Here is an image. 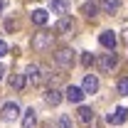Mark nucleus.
Masks as SVG:
<instances>
[{
    "label": "nucleus",
    "mask_w": 128,
    "mask_h": 128,
    "mask_svg": "<svg viewBox=\"0 0 128 128\" xmlns=\"http://www.w3.org/2000/svg\"><path fill=\"white\" fill-rule=\"evenodd\" d=\"M52 42H54V34H52V32H37V34H32V49H34V52L49 49Z\"/></svg>",
    "instance_id": "1"
},
{
    "label": "nucleus",
    "mask_w": 128,
    "mask_h": 128,
    "mask_svg": "<svg viewBox=\"0 0 128 128\" xmlns=\"http://www.w3.org/2000/svg\"><path fill=\"white\" fill-rule=\"evenodd\" d=\"M74 49H69V47H62L57 54H54V62H57V66H62V69H72L74 66Z\"/></svg>",
    "instance_id": "2"
},
{
    "label": "nucleus",
    "mask_w": 128,
    "mask_h": 128,
    "mask_svg": "<svg viewBox=\"0 0 128 128\" xmlns=\"http://www.w3.org/2000/svg\"><path fill=\"white\" fill-rule=\"evenodd\" d=\"M0 118L5 121V123H12L20 118V106H17L15 101H8L5 106H2V111H0Z\"/></svg>",
    "instance_id": "3"
},
{
    "label": "nucleus",
    "mask_w": 128,
    "mask_h": 128,
    "mask_svg": "<svg viewBox=\"0 0 128 128\" xmlns=\"http://www.w3.org/2000/svg\"><path fill=\"white\" fill-rule=\"evenodd\" d=\"M116 64H118V57H116L113 52H106V54H101V57L96 59V66H98L101 72H111Z\"/></svg>",
    "instance_id": "4"
},
{
    "label": "nucleus",
    "mask_w": 128,
    "mask_h": 128,
    "mask_svg": "<svg viewBox=\"0 0 128 128\" xmlns=\"http://www.w3.org/2000/svg\"><path fill=\"white\" fill-rule=\"evenodd\" d=\"M84 89H79V86H66V91H64V98L69 101V104H81L84 101Z\"/></svg>",
    "instance_id": "5"
},
{
    "label": "nucleus",
    "mask_w": 128,
    "mask_h": 128,
    "mask_svg": "<svg viewBox=\"0 0 128 128\" xmlns=\"http://www.w3.org/2000/svg\"><path fill=\"white\" fill-rule=\"evenodd\" d=\"M98 42H101V47H106L108 52H113V49H116V32L113 30H104L98 34Z\"/></svg>",
    "instance_id": "6"
},
{
    "label": "nucleus",
    "mask_w": 128,
    "mask_h": 128,
    "mask_svg": "<svg viewBox=\"0 0 128 128\" xmlns=\"http://www.w3.org/2000/svg\"><path fill=\"white\" fill-rule=\"evenodd\" d=\"M126 118H128V111L123 108V106H118L113 113H108V126H121V123H126Z\"/></svg>",
    "instance_id": "7"
},
{
    "label": "nucleus",
    "mask_w": 128,
    "mask_h": 128,
    "mask_svg": "<svg viewBox=\"0 0 128 128\" xmlns=\"http://www.w3.org/2000/svg\"><path fill=\"white\" fill-rule=\"evenodd\" d=\"M49 10H52V15L64 17L69 12V0H52V2H49Z\"/></svg>",
    "instance_id": "8"
},
{
    "label": "nucleus",
    "mask_w": 128,
    "mask_h": 128,
    "mask_svg": "<svg viewBox=\"0 0 128 128\" xmlns=\"http://www.w3.org/2000/svg\"><path fill=\"white\" fill-rule=\"evenodd\" d=\"M81 89H84V94H96V91H98V79H96V74H86Z\"/></svg>",
    "instance_id": "9"
},
{
    "label": "nucleus",
    "mask_w": 128,
    "mask_h": 128,
    "mask_svg": "<svg viewBox=\"0 0 128 128\" xmlns=\"http://www.w3.org/2000/svg\"><path fill=\"white\" fill-rule=\"evenodd\" d=\"M25 76H27L32 84H40V81H42V69H40V64H27Z\"/></svg>",
    "instance_id": "10"
},
{
    "label": "nucleus",
    "mask_w": 128,
    "mask_h": 128,
    "mask_svg": "<svg viewBox=\"0 0 128 128\" xmlns=\"http://www.w3.org/2000/svg\"><path fill=\"white\" fill-rule=\"evenodd\" d=\"M44 101H47V106H59V104H62V91L47 89V91H44Z\"/></svg>",
    "instance_id": "11"
},
{
    "label": "nucleus",
    "mask_w": 128,
    "mask_h": 128,
    "mask_svg": "<svg viewBox=\"0 0 128 128\" xmlns=\"http://www.w3.org/2000/svg\"><path fill=\"white\" fill-rule=\"evenodd\" d=\"M57 32H69V30H74V20L69 15H64V17H59V22H57V27H54Z\"/></svg>",
    "instance_id": "12"
},
{
    "label": "nucleus",
    "mask_w": 128,
    "mask_h": 128,
    "mask_svg": "<svg viewBox=\"0 0 128 128\" xmlns=\"http://www.w3.org/2000/svg\"><path fill=\"white\" fill-rule=\"evenodd\" d=\"M25 74H12V79H10V89H15V91H22L25 89Z\"/></svg>",
    "instance_id": "13"
},
{
    "label": "nucleus",
    "mask_w": 128,
    "mask_h": 128,
    "mask_svg": "<svg viewBox=\"0 0 128 128\" xmlns=\"http://www.w3.org/2000/svg\"><path fill=\"white\" fill-rule=\"evenodd\" d=\"M79 121L81 123H91L94 121V111L89 106H79Z\"/></svg>",
    "instance_id": "14"
},
{
    "label": "nucleus",
    "mask_w": 128,
    "mask_h": 128,
    "mask_svg": "<svg viewBox=\"0 0 128 128\" xmlns=\"http://www.w3.org/2000/svg\"><path fill=\"white\" fill-rule=\"evenodd\" d=\"M34 121H37V118H34V108H27V111L22 113V128H32Z\"/></svg>",
    "instance_id": "15"
},
{
    "label": "nucleus",
    "mask_w": 128,
    "mask_h": 128,
    "mask_svg": "<svg viewBox=\"0 0 128 128\" xmlns=\"http://www.w3.org/2000/svg\"><path fill=\"white\" fill-rule=\"evenodd\" d=\"M101 8H104L108 15H113V12H118V8H121V0H104V2H101Z\"/></svg>",
    "instance_id": "16"
},
{
    "label": "nucleus",
    "mask_w": 128,
    "mask_h": 128,
    "mask_svg": "<svg viewBox=\"0 0 128 128\" xmlns=\"http://www.w3.org/2000/svg\"><path fill=\"white\" fill-rule=\"evenodd\" d=\"M32 22L34 25H44L47 22V10H32Z\"/></svg>",
    "instance_id": "17"
},
{
    "label": "nucleus",
    "mask_w": 128,
    "mask_h": 128,
    "mask_svg": "<svg viewBox=\"0 0 128 128\" xmlns=\"http://www.w3.org/2000/svg\"><path fill=\"white\" fill-rule=\"evenodd\" d=\"M57 128H74V121H72V116L62 113V116L57 118Z\"/></svg>",
    "instance_id": "18"
},
{
    "label": "nucleus",
    "mask_w": 128,
    "mask_h": 128,
    "mask_svg": "<svg viewBox=\"0 0 128 128\" xmlns=\"http://www.w3.org/2000/svg\"><path fill=\"white\" fill-rule=\"evenodd\" d=\"M81 12L91 20V17H96V5L94 2H84V5H81Z\"/></svg>",
    "instance_id": "19"
},
{
    "label": "nucleus",
    "mask_w": 128,
    "mask_h": 128,
    "mask_svg": "<svg viewBox=\"0 0 128 128\" xmlns=\"http://www.w3.org/2000/svg\"><path fill=\"white\" fill-rule=\"evenodd\" d=\"M81 64L84 66H91V64H96V57L91 52H81Z\"/></svg>",
    "instance_id": "20"
},
{
    "label": "nucleus",
    "mask_w": 128,
    "mask_h": 128,
    "mask_svg": "<svg viewBox=\"0 0 128 128\" xmlns=\"http://www.w3.org/2000/svg\"><path fill=\"white\" fill-rule=\"evenodd\" d=\"M118 94H121V96H128V76H123V79L118 81Z\"/></svg>",
    "instance_id": "21"
},
{
    "label": "nucleus",
    "mask_w": 128,
    "mask_h": 128,
    "mask_svg": "<svg viewBox=\"0 0 128 128\" xmlns=\"http://www.w3.org/2000/svg\"><path fill=\"white\" fill-rule=\"evenodd\" d=\"M5 52H8V44H5V42L0 40V57H5Z\"/></svg>",
    "instance_id": "22"
},
{
    "label": "nucleus",
    "mask_w": 128,
    "mask_h": 128,
    "mask_svg": "<svg viewBox=\"0 0 128 128\" xmlns=\"http://www.w3.org/2000/svg\"><path fill=\"white\" fill-rule=\"evenodd\" d=\"M2 74H5V66H2V64H0V79H2Z\"/></svg>",
    "instance_id": "23"
},
{
    "label": "nucleus",
    "mask_w": 128,
    "mask_h": 128,
    "mask_svg": "<svg viewBox=\"0 0 128 128\" xmlns=\"http://www.w3.org/2000/svg\"><path fill=\"white\" fill-rule=\"evenodd\" d=\"M2 8H5V2H2V0H0V10H2Z\"/></svg>",
    "instance_id": "24"
}]
</instances>
